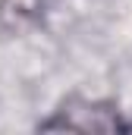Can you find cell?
Instances as JSON below:
<instances>
[{
  "mask_svg": "<svg viewBox=\"0 0 132 135\" xmlns=\"http://www.w3.org/2000/svg\"><path fill=\"white\" fill-rule=\"evenodd\" d=\"M38 129L44 132H129L132 126L120 116L116 104L98 98H66L50 119H44Z\"/></svg>",
  "mask_w": 132,
  "mask_h": 135,
  "instance_id": "1",
  "label": "cell"
}]
</instances>
